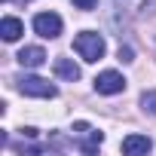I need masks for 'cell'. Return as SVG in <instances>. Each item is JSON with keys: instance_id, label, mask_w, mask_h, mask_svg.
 I'll return each instance as SVG.
<instances>
[{"instance_id": "1", "label": "cell", "mask_w": 156, "mask_h": 156, "mask_svg": "<svg viewBox=\"0 0 156 156\" xmlns=\"http://www.w3.org/2000/svg\"><path fill=\"white\" fill-rule=\"evenodd\" d=\"M73 49L80 52L83 61H98V58H104L107 43H104V37L95 34V31H80V34L73 37Z\"/></svg>"}, {"instance_id": "2", "label": "cell", "mask_w": 156, "mask_h": 156, "mask_svg": "<svg viewBox=\"0 0 156 156\" xmlns=\"http://www.w3.org/2000/svg\"><path fill=\"white\" fill-rule=\"evenodd\" d=\"M16 89H19L22 95H28V98H55V95H58L55 83L43 80V76H34V73L19 76V80H16Z\"/></svg>"}, {"instance_id": "3", "label": "cell", "mask_w": 156, "mask_h": 156, "mask_svg": "<svg viewBox=\"0 0 156 156\" xmlns=\"http://www.w3.org/2000/svg\"><path fill=\"white\" fill-rule=\"evenodd\" d=\"M126 89V76L119 70H101L95 76V92L98 95H119Z\"/></svg>"}, {"instance_id": "4", "label": "cell", "mask_w": 156, "mask_h": 156, "mask_svg": "<svg viewBox=\"0 0 156 156\" xmlns=\"http://www.w3.org/2000/svg\"><path fill=\"white\" fill-rule=\"evenodd\" d=\"M61 16H55V12H37L34 16V31L43 37V40H55V37H61Z\"/></svg>"}, {"instance_id": "5", "label": "cell", "mask_w": 156, "mask_h": 156, "mask_svg": "<svg viewBox=\"0 0 156 156\" xmlns=\"http://www.w3.org/2000/svg\"><path fill=\"white\" fill-rule=\"evenodd\" d=\"M73 132H76V135L86 132V138H80V141L73 144L76 150H83V153H95V150L101 147V141H104V135H101L98 129H92L89 122H73Z\"/></svg>"}, {"instance_id": "6", "label": "cell", "mask_w": 156, "mask_h": 156, "mask_svg": "<svg viewBox=\"0 0 156 156\" xmlns=\"http://www.w3.org/2000/svg\"><path fill=\"white\" fill-rule=\"evenodd\" d=\"M153 150V141L147 135H129L122 138V153L126 156H141V153H150Z\"/></svg>"}, {"instance_id": "7", "label": "cell", "mask_w": 156, "mask_h": 156, "mask_svg": "<svg viewBox=\"0 0 156 156\" xmlns=\"http://www.w3.org/2000/svg\"><path fill=\"white\" fill-rule=\"evenodd\" d=\"M22 34H25V25H22V19H16V16H6L3 22H0V37H3L6 43H16Z\"/></svg>"}, {"instance_id": "8", "label": "cell", "mask_w": 156, "mask_h": 156, "mask_svg": "<svg viewBox=\"0 0 156 156\" xmlns=\"http://www.w3.org/2000/svg\"><path fill=\"white\" fill-rule=\"evenodd\" d=\"M55 76L58 80H67V83H73V80H80V64H73V58H55Z\"/></svg>"}, {"instance_id": "9", "label": "cell", "mask_w": 156, "mask_h": 156, "mask_svg": "<svg viewBox=\"0 0 156 156\" xmlns=\"http://www.w3.org/2000/svg\"><path fill=\"white\" fill-rule=\"evenodd\" d=\"M16 58H19V64H22V67H40V64L46 61V52H43L40 46H25Z\"/></svg>"}, {"instance_id": "10", "label": "cell", "mask_w": 156, "mask_h": 156, "mask_svg": "<svg viewBox=\"0 0 156 156\" xmlns=\"http://www.w3.org/2000/svg\"><path fill=\"white\" fill-rule=\"evenodd\" d=\"M141 107H144V110H147L150 116H156V92H153V89L141 95Z\"/></svg>"}, {"instance_id": "11", "label": "cell", "mask_w": 156, "mask_h": 156, "mask_svg": "<svg viewBox=\"0 0 156 156\" xmlns=\"http://www.w3.org/2000/svg\"><path fill=\"white\" fill-rule=\"evenodd\" d=\"M70 3H73L76 9H86V12H89V9H95V6H98V0H70Z\"/></svg>"}, {"instance_id": "12", "label": "cell", "mask_w": 156, "mask_h": 156, "mask_svg": "<svg viewBox=\"0 0 156 156\" xmlns=\"http://www.w3.org/2000/svg\"><path fill=\"white\" fill-rule=\"evenodd\" d=\"M119 61H132V49L129 46H119Z\"/></svg>"}, {"instance_id": "13", "label": "cell", "mask_w": 156, "mask_h": 156, "mask_svg": "<svg viewBox=\"0 0 156 156\" xmlns=\"http://www.w3.org/2000/svg\"><path fill=\"white\" fill-rule=\"evenodd\" d=\"M6 3H9V0H6Z\"/></svg>"}]
</instances>
